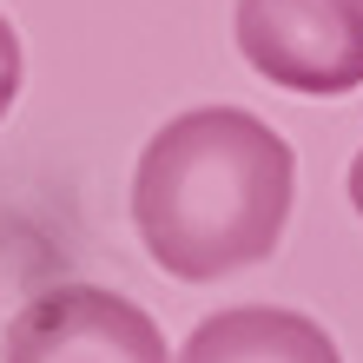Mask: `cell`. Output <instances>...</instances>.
I'll return each mask as SVG.
<instances>
[{"label":"cell","mask_w":363,"mask_h":363,"mask_svg":"<svg viewBox=\"0 0 363 363\" xmlns=\"http://www.w3.org/2000/svg\"><path fill=\"white\" fill-rule=\"evenodd\" d=\"M297 199L291 139L245 106H191L165 119L133 172V225L179 284H218L284 245Z\"/></svg>","instance_id":"obj_1"},{"label":"cell","mask_w":363,"mask_h":363,"mask_svg":"<svg viewBox=\"0 0 363 363\" xmlns=\"http://www.w3.org/2000/svg\"><path fill=\"white\" fill-rule=\"evenodd\" d=\"M238 53L271 86L337 99L363 86V0H238Z\"/></svg>","instance_id":"obj_2"},{"label":"cell","mask_w":363,"mask_h":363,"mask_svg":"<svg viewBox=\"0 0 363 363\" xmlns=\"http://www.w3.org/2000/svg\"><path fill=\"white\" fill-rule=\"evenodd\" d=\"M0 363H172L165 330L106 284H47L13 311Z\"/></svg>","instance_id":"obj_3"},{"label":"cell","mask_w":363,"mask_h":363,"mask_svg":"<svg viewBox=\"0 0 363 363\" xmlns=\"http://www.w3.org/2000/svg\"><path fill=\"white\" fill-rule=\"evenodd\" d=\"M179 363H344L337 337L304 311H277V304H238L205 317L185 337Z\"/></svg>","instance_id":"obj_4"},{"label":"cell","mask_w":363,"mask_h":363,"mask_svg":"<svg viewBox=\"0 0 363 363\" xmlns=\"http://www.w3.org/2000/svg\"><path fill=\"white\" fill-rule=\"evenodd\" d=\"M13 99H20V33H13V20L0 13V119L13 113Z\"/></svg>","instance_id":"obj_5"},{"label":"cell","mask_w":363,"mask_h":363,"mask_svg":"<svg viewBox=\"0 0 363 363\" xmlns=\"http://www.w3.org/2000/svg\"><path fill=\"white\" fill-rule=\"evenodd\" d=\"M350 205H357V218H363V152L350 159Z\"/></svg>","instance_id":"obj_6"}]
</instances>
